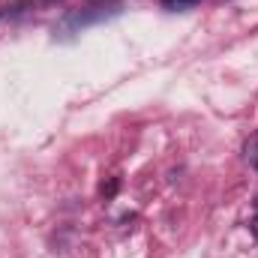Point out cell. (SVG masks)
<instances>
[{
    "label": "cell",
    "instance_id": "obj_1",
    "mask_svg": "<svg viewBox=\"0 0 258 258\" xmlns=\"http://www.w3.org/2000/svg\"><path fill=\"white\" fill-rule=\"evenodd\" d=\"M198 0H162V6H168V9H186V6H195Z\"/></svg>",
    "mask_w": 258,
    "mask_h": 258
},
{
    "label": "cell",
    "instance_id": "obj_2",
    "mask_svg": "<svg viewBox=\"0 0 258 258\" xmlns=\"http://www.w3.org/2000/svg\"><path fill=\"white\" fill-rule=\"evenodd\" d=\"M252 234H255V240H258V216L252 219Z\"/></svg>",
    "mask_w": 258,
    "mask_h": 258
},
{
    "label": "cell",
    "instance_id": "obj_3",
    "mask_svg": "<svg viewBox=\"0 0 258 258\" xmlns=\"http://www.w3.org/2000/svg\"><path fill=\"white\" fill-rule=\"evenodd\" d=\"M255 168H258V162H255Z\"/></svg>",
    "mask_w": 258,
    "mask_h": 258
}]
</instances>
